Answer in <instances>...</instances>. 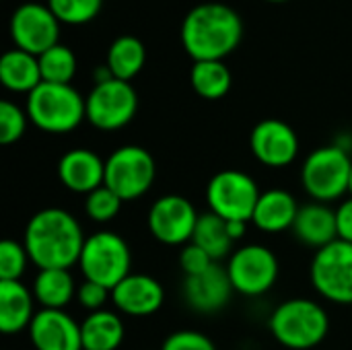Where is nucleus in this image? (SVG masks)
I'll list each match as a JSON object with an SVG mask.
<instances>
[{
  "instance_id": "nucleus-1",
  "label": "nucleus",
  "mask_w": 352,
  "mask_h": 350,
  "mask_svg": "<svg viewBox=\"0 0 352 350\" xmlns=\"http://www.w3.org/2000/svg\"><path fill=\"white\" fill-rule=\"evenodd\" d=\"M85 239L76 217L64 208H43L29 219L23 245L39 270H70L78 264Z\"/></svg>"
},
{
  "instance_id": "nucleus-2",
  "label": "nucleus",
  "mask_w": 352,
  "mask_h": 350,
  "mask_svg": "<svg viewBox=\"0 0 352 350\" xmlns=\"http://www.w3.org/2000/svg\"><path fill=\"white\" fill-rule=\"evenodd\" d=\"M241 37V17L223 2L198 4L182 23V43L194 62L227 58L239 45Z\"/></svg>"
},
{
  "instance_id": "nucleus-3",
  "label": "nucleus",
  "mask_w": 352,
  "mask_h": 350,
  "mask_svg": "<svg viewBox=\"0 0 352 350\" xmlns=\"http://www.w3.org/2000/svg\"><path fill=\"white\" fill-rule=\"evenodd\" d=\"M29 120L47 134H66L87 120L82 95L72 85L41 83L27 95Z\"/></svg>"
},
{
  "instance_id": "nucleus-4",
  "label": "nucleus",
  "mask_w": 352,
  "mask_h": 350,
  "mask_svg": "<svg viewBox=\"0 0 352 350\" xmlns=\"http://www.w3.org/2000/svg\"><path fill=\"white\" fill-rule=\"evenodd\" d=\"M328 330L330 320L326 309L311 299H289L270 316V332L285 349H314L328 336Z\"/></svg>"
},
{
  "instance_id": "nucleus-5",
  "label": "nucleus",
  "mask_w": 352,
  "mask_h": 350,
  "mask_svg": "<svg viewBox=\"0 0 352 350\" xmlns=\"http://www.w3.org/2000/svg\"><path fill=\"white\" fill-rule=\"evenodd\" d=\"M132 254L124 237L113 231H99L85 239L78 268L85 281L113 291L130 272Z\"/></svg>"
},
{
  "instance_id": "nucleus-6",
  "label": "nucleus",
  "mask_w": 352,
  "mask_h": 350,
  "mask_svg": "<svg viewBox=\"0 0 352 350\" xmlns=\"http://www.w3.org/2000/svg\"><path fill=\"white\" fill-rule=\"evenodd\" d=\"M351 169L352 159L344 146H320L305 159L301 167V184L316 202L330 204L349 192Z\"/></svg>"
},
{
  "instance_id": "nucleus-7",
  "label": "nucleus",
  "mask_w": 352,
  "mask_h": 350,
  "mask_svg": "<svg viewBox=\"0 0 352 350\" xmlns=\"http://www.w3.org/2000/svg\"><path fill=\"white\" fill-rule=\"evenodd\" d=\"M157 175L153 155L136 144L116 149L105 159V186L113 190L124 202L144 196Z\"/></svg>"
},
{
  "instance_id": "nucleus-8",
  "label": "nucleus",
  "mask_w": 352,
  "mask_h": 350,
  "mask_svg": "<svg viewBox=\"0 0 352 350\" xmlns=\"http://www.w3.org/2000/svg\"><path fill=\"white\" fill-rule=\"evenodd\" d=\"M262 192L254 177L237 169H225L210 177L206 186V204L210 212L225 221H252Z\"/></svg>"
},
{
  "instance_id": "nucleus-9",
  "label": "nucleus",
  "mask_w": 352,
  "mask_h": 350,
  "mask_svg": "<svg viewBox=\"0 0 352 350\" xmlns=\"http://www.w3.org/2000/svg\"><path fill=\"white\" fill-rule=\"evenodd\" d=\"M314 289L328 301L352 305V243L336 239L318 250L309 268Z\"/></svg>"
},
{
  "instance_id": "nucleus-10",
  "label": "nucleus",
  "mask_w": 352,
  "mask_h": 350,
  "mask_svg": "<svg viewBox=\"0 0 352 350\" xmlns=\"http://www.w3.org/2000/svg\"><path fill=\"white\" fill-rule=\"evenodd\" d=\"M87 120L103 132H113L132 122L138 109V95L126 80L111 78L91 89L85 99Z\"/></svg>"
},
{
  "instance_id": "nucleus-11",
  "label": "nucleus",
  "mask_w": 352,
  "mask_h": 350,
  "mask_svg": "<svg viewBox=\"0 0 352 350\" xmlns=\"http://www.w3.org/2000/svg\"><path fill=\"white\" fill-rule=\"evenodd\" d=\"M225 268L233 289L245 297H260L268 293L278 278L276 256L260 243H250L235 250Z\"/></svg>"
},
{
  "instance_id": "nucleus-12",
  "label": "nucleus",
  "mask_w": 352,
  "mask_h": 350,
  "mask_svg": "<svg viewBox=\"0 0 352 350\" xmlns=\"http://www.w3.org/2000/svg\"><path fill=\"white\" fill-rule=\"evenodd\" d=\"M10 37L19 50L41 56L60 43V21L47 4L25 2L10 17Z\"/></svg>"
},
{
  "instance_id": "nucleus-13",
  "label": "nucleus",
  "mask_w": 352,
  "mask_h": 350,
  "mask_svg": "<svg viewBox=\"0 0 352 350\" xmlns=\"http://www.w3.org/2000/svg\"><path fill=\"white\" fill-rule=\"evenodd\" d=\"M194 204L177 194L161 196L148 210V229L153 237L165 245H188L198 223Z\"/></svg>"
},
{
  "instance_id": "nucleus-14",
  "label": "nucleus",
  "mask_w": 352,
  "mask_h": 350,
  "mask_svg": "<svg viewBox=\"0 0 352 350\" xmlns=\"http://www.w3.org/2000/svg\"><path fill=\"white\" fill-rule=\"evenodd\" d=\"M254 157L266 167H287L297 159L299 138L297 132L283 120L268 118L254 126L250 136Z\"/></svg>"
},
{
  "instance_id": "nucleus-15",
  "label": "nucleus",
  "mask_w": 352,
  "mask_h": 350,
  "mask_svg": "<svg viewBox=\"0 0 352 350\" xmlns=\"http://www.w3.org/2000/svg\"><path fill=\"white\" fill-rule=\"evenodd\" d=\"M29 338L35 350H82L80 324L64 309H41L29 326Z\"/></svg>"
},
{
  "instance_id": "nucleus-16",
  "label": "nucleus",
  "mask_w": 352,
  "mask_h": 350,
  "mask_svg": "<svg viewBox=\"0 0 352 350\" xmlns=\"http://www.w3.org/2000/svg\"><path fill=\"white\" fill-rule=\"evenodd\" d=\"M233 285L227 268L212 264L206 272L198 276H186L184 297L186 303L198 314H217L229 305L233 295Z\"/></svg>"
},
{
  "instance_id": "nucleus-17",
  "label": "nucleus",
  "mask_w": 352,
  "mask_h": 350,
  "mask_svg": "<svg viewBox=\"0 0 352 350\" xmlns=\"http://www.w3.org/2000/svg\"><path fill=\"white\" fill-rule=\"evenodd\" d=\"M111 301L118 311L132 318H146L161 309L165 291L161 283L148 274H128L113 291Z\"/></svg>"
},
{
  "instance_id": "nucleus-18",
  "label": "nucleus",
  "mask_w": 352,
  "mask_h": 350,
  "mask_svg": "<svg viewBox=\"0 0 352 350\" xmlns=\"http://www.w3.org/2000/svg\"><path fill=\"white\" fill-rule=\"evenodd\" d=\"M60 184L74 194H91L105 184V161L89 149H72L58 161Z\"/></svg>"
},
{
  "instance_id": "nucleus-19",
  "label": "nucleus",
  "mask_w": 352,
  "mask_h": 350,
  "mask_svg": "<svg viewBox=\"0 0 352 350\" xmlns=\"http://www.w3.org/2000/svg\"><path fill=\"white\" fill-rule=\"evenodd\" d=\"M291 231L295 233V237L301 243H305L318 252L338 239L336 210H332L324 202L305 204L299 208V215H297Z\"/></svg>"
},
{
  "instance_id": "nucleus-20",
  "label": "nucleus",
  "mask_w": 352,
  "mask_h": 350,
  "mask_svg": "<svg viewBox=\"0 0 352 350\" xmlns=\"http://www.w3.org/2000/svg\"><path fill=\"white\" fill-rule=\"evenodd\" d=\"M35 318L33 295L21 281H0V330L6 336L29 330Z\"/></svg>"
},
{
  "instance_id": "nucleus-21",
  "label": "nucleus",
  "mask_w": 352,
  "mask_h": 350,
  "mask_svg": "<svg viewBox=\"0 0 352 350\" xmlns=\"http://www.w3.org/2000/svg\"><path fill=\"white\" fill-rule=\"evenodd\" d=\"M299 208L301 206L297 204L295 196L287 190H268L262 192L252 223L264 233H280L293 229Z\"/></svg>"
},
{
  "instance_id": "nucleus-22",
  "label": "nucleus",
  "mask_w": 352,
  "mask_h": 350,
  "mask_svg": "<svg viewBox=\"0 0 352 350\" xmlns=\"http://www.w3.org/2000/svg\"><path fill=\"white\" fill-rule=\"evenodd\" d=\"M0 80L8 91L29 95L33 89H37L43 83L39 58L19 47L8 50L0 58Z\"/></svg>"
},
{
  "instance_id": "nucleus-23",
  "label": "nucleus",
  "mask_w": 352,
  "mask_h": 350,
  "mask_svg": "<svg viewBox=\"0 0 352 350\" xmlns=\"http://www.w3.org/2000/svg\"><path fill=\"white\" fill-rule=\"evenodd\" d=\"M82 350H118L124 342V322L118 314L99 309L80 324Z\"/></svg>"
},
{
  "instance_id": "nucleus-24",
  "label": "nucleus",
  "mask_w": 352,
  "mask_h": 350,
  "mask_svg": "<svg viewBox=\"0 0 352 350\" xmlns=\"http://www.w3.org/2000/svg\"><path fill=\"white\" fill-rule=\"evenodd\" d=\"M76 285L70 270H39L33 283V297L43 309H64L76 297Z\"/></svg>"
},
{
  "instance_id": "nucleus-25",
  "label": "nucleus",
  "mask_w": 352,
  "mask_h": 350,
  "mask_svg": "<svg viewBox=\"0 0 352 350\" xmlns=\"http://www.w3.org/2000/svg\"><path fill=\"white\" fill-rule=\"evenodd\" d=\"M146 62V50L144 43L134 35H122L111 41L107 50V68L111 70L113 78L130 83Z\"/></svg>"
},
{
  "instance_id": "nucleus-26",
  "label": "nucleus",
  "mask_w": 352,
  "mask_h": 350,
  "mask_svg": "<svg viewBox=\"0 0 352 350\" xmlns=\"http://www.w3.org/2000/svg\"><path fill=\"white\" fill-rule=\"evenodd\" d=\"M190 83L202 99L217 101L231 91L233 76L223 60H202L194 62L190 70Z\"/></svg>"
},
{
  "instance_id": "nucleus-27",
  "label": "nucleus",
  "mask_w": 352,
  "mask_h": 350,
  "mask_svg": "<svg viewBox=\"0 0 352 350\" xmlns=\"http://www.w3.org/2000/svg\"><path fill=\"white\" fill-rule=\"evenodd\" d=\"M192 243H196L198 248H202L214 262L227 258L231 254V248H233V239L229 235L227 221L221 219L219 215L210 212V210L208 212H202L198 217Z\"/></svg>"
},
{
  "instance_id": "nucleus-28",
  "label": "nucleus",
  "mask_w": 352,
  "mask_h": 350,
  "mask_svg": "<svg viewBox=\"0 0 352 350\" xmlns=\"http://www.w3.org/2000/svg\"><path fill=\"white\" fill-rule=\"evenodd\" d=\"M37 58H39L43 83L70 85V80L74 78V72H76V56L70 47L58 43Z\"/></svg>"
},
{
  "instance_id": "nucleus-29",
  "label": "nucleus",
  "mask_w": 352,
  "mask_h": 350,
  "mask_svg": "<svg viewBox=\"0 0 352 350\" xmlns=\"http://www.w3.org/2000/svg\"><path fill=\"white\" fill-rule=\"evenodd\" d=\"M47 6L60 23L85 25L99 14L103 0H47Z\"/></svg>"
},
{
  "instance_id": "nucleus-30",
  "label": "nucleus",
  "mask_w": 352,
  "mask_h": 350,
  "mask_svg": "<svg viewBox=\"0 0 352 350\" xmlns=\"http://www.w3.org/2000/svg\"><path fill=\"white\" fill-rule=\"evenodd\" d=\"M122 204H124V200L113 190H109L103 184L101 188H97L91 194H87L85 212L95 223H109V221H113L120 215Z\"/></svg>"
},
{
  "instance_id": "nucleus-31",
  "label": "nucleus",
  "mask_w": 352,
  "mask_h": 350,
  "mask_svg": "<svg viewBox=\"0 0 352 350\" xmlns=\"http://www.w3.org/2000/svg\"><path fill=\"white\" fill-rule=\"evenodd\" d=\"M29 254L23 243L4 239L0 243V281H19L27 268Z\"/></svg>"
},
{
  "instance_id": "nucleus-32",
  "label": "nucleus",
  "mask_w": 352,
  "mask_h": 350,
  "mask_svg": "<svg viewBox=\"0 0 352 350\" xmlns=\"http://www.w3.org/2000/svg\"><path fill=\"white\" fill-rule=\"evenodd\" d=\"M27 111L12 101H0V142L12 144L21 140L27 130Z\"/></svg>"
},
{
  "instance_id": "nucleus-33",
  "label": "nucleus",
  "mask_w": 352,
  "mask_h": 350,
  "mask_svg": "<svg viewBox=\"0 0 352 350\" xmlns=\"http://www.w3.org/2000/svg\"><path fill=\"white\" fill-rule=\"evenodd\" d=\"M161 350H217V347L208 336L196 330H179L165 338Z\"/></svg>"
},
{
  "instance_id": "nucleus-34",
  "label": "nucleus",
  "mask_w": 352,
  "mask_h": 350,
  "mask_svg": "<svg viewBox=\"0 0 352 350\" xmlns=\"http://www.w3.org/2000/svg\"><path fill=\"white\" fill-rule=\"evenodd\" d=\"M212 264H217V262L202 248H198L192 241L188 245H184L179 252V266L186 276H198V274L206 272Z\"/></svg>"
},
{
  "instance_id": "nucleus-35",
  "label": "nucleus",
  "mask_w": 352,
  "mask_h": 350,
  "mask_svg": "<svg viewBox=\"0 0 352 350\" xmlns=\"http://www.w3.org/2000/svg\"><path fill=\"white\" fill-rule=\"evenodd\" d=\"M109 297H111L109 289H105V287H101L97 283H91V281H85L76 289V301L80 303V307L89 309V314L103 309V305L107 303Z\"/></svg>"
},
{
  "instance_id": "nucleus-36",
  "label": "nucleus",
  "mask_w": 352,
  "mask_h": 350,
  "mask_svg": "<svg viewBox=\"0 0 352 350\" xmlns=\"http://www.w3.org/2000/svg\"><path fill=\"white\" fill-rule=\"evenodd\" d=\"M336 227H338V239L352 243V198H346L336 208Z\"/></svg>"
},
{
  "instance_id": "nucleus-37",
  "label": "nucleus",
  "mask_w": 352,
  "mask_h": 350,
  "mask_svg": "<svg viewBox=\"0 0 352 350\" xmlns=\"http://www.w3.org/2000/svg\"><path fill=\"white\" fill-rule=\"evenodd\" d=\"M245 225H248V223H243V221H227L229 235H231L233 241H237V239H241V237L245 235Z\"/></svg>"
},
{
  "instance_id": "nucleus-38",
  "label": "nucleus",
  "mask_w": 352,
  "mask_h": 350,
  "mask_svg": "<svg viewBox=\"0 0 352 350\" xmlns=\"http://www.w3.org/2000/svg\"><path fill=\"white\" fill-rule=\"evenodd\" d=\"M349 194H351V198H352V169H351V182H349Z\"/></svg>"
},
{
  "instance_id": "nucleus-39",
  "label": "nucleus",
  "mask_w": 352,
  "mask_h": 350,
  "mask_svg": "<svg viewBox=\"0 0 352 350\" xmlns=\"http://www.w3.org/2000/svg\"><path fill=\"white\" fill-rule=\"evenodd\" d=\"M268 2H285V0H268Z\"/></svg>"
}]
</instances>
